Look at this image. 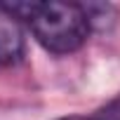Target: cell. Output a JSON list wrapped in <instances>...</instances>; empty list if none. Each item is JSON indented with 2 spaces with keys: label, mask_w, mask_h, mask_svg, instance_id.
<instances>
[{
  "label": "cell",
  "mask_w": 120,
  "mask_h": 120,
  "mask_svg": "<svg viewBox=\"0 0 120 120\" xmlns=\"http://www.w3.org/2000/svg\"><path fill=\"white\" fill-rule=\"evenodd\" d=\"M28 26L35 40L52 54H71L90 35V21L78 3H38Z\"/></svg>",
  "instance_id": "1"
},
{
  "label": "cell",
  "mask_w": 120,
  "mask_h": 120,
  "mask_svg": "<svg viewBox=\"0 0 120 120\" xmlns=\"http://www.w3.org/2000/svg\"><path fill=\"white\" fill-rule=\"evenodd\" d=\"M56 120H108V118L94 113V115H66V118H56Z\"/></svg>",
  "instance_id": "5"
},
{
  "label": "cell",
  "mask_w": 120,
  "mask_h": 120,
  "mask_svg": "<svg viewBox=\"0 0 120 120\" xmlns=\"http://www.w3.org/2000/svg\"><path fill=\"white\" fill-rule=\"evenodd\" d=\"M99 115H104V118H108V120H120V94L113 99V101H108L101 111H97Z\"/></svg>",
  "instance_id": "4"
},
{
  "label": "cell",
  "mask_w": 120,
  "mask_h": 120,
  "mask_svg": "<svg viewBox=\"0 0 120 120\" xmlns=\"http://www.w3.org/2000/svg\"><path fill=\"white\" fill-rule=\"evenodd\" d=\"M24 56L21 21L12 17L0 3V66H12Z\"/></svg>",
  "instance_id": "2"
},
{
  "label": "cell",
  "mask_w": 120,
  "mask_h": 120,
  "mask_svg": "<svg viewBox=\"0 0 120 120\" xmlns=\"http://www.w3.org/2000/svg\"><path fill=\"white\" fill-rule=\"evenodd\" d=\"M80 10L90 21V28H108L118 19V7L111 3H80Z\"/></svg>",
  "instance_id": "3"
}]
</instances>
